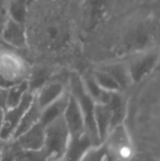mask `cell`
<instances>
[{"mask_svg":"<svg viewBox=\"0 0 160 161\" xmlns=\"http://www.w3.org/2000/svg\"><path fill=\"white\" fill-rule=\"evenodd\" d=\"M68 92L75 97L76 101L79 104L81 112H82L83 115V121H85L86 133L89 135L93 146L100 145L98 131H97L96 127V121H94V106H96V102L86 92L82 85V81H81V76L77 74L71 75L70 79H69Z\"/></svg>","mask_w":160,"mask_h":161,"instance_id":"obj_1","label":"cell"},{"mask_svg":"<svg viewBox=\"0 0 160 161\" xmlns=\"http://www.w3.org/2000/svg\"><path fill=\"white\" fill-rule=\"evenodd\" d=\"M69 137L70 134L63 115L45 125V140L43 150L47 159H62Z\"/></svg>","mask_w":160,"mask_h":161,"instance_id":"obj_2","label":"cell"},{"mask_svg":"<svg viewBox=\"0 0 160 161\" xmlns=\"http://www.w3.org/2000/svg\"><path fill=\"white\" fill-rule=\"evenodd\" d=\"M103 142L119 161H132L134 158V144L124 124L112 128Z\"/></svg>","mask_w":160,"mask_h":161,"instance_id":"obj_3","label":"cell"},{"mask_svg":"<svg viewBox=\"0 0 160 161\" xmlns=\"http://www.w3.org/2000/svg\"><path fill=\"white\" fill-rule=\"evenodd\" d=\"M158 62L159 54L157 49L149 48L133 54L132 57L126 63L132 85L139 83L148 75L152 74Z\"/></svg>","mask_w":160,"mask_h":161,"instance_id":"obj_4","label":"cell"},{"mask_svg":"<svg viewBox=\"0 0 160 161\" xmlns=\"http://www.w3.org/2000/svg\"><path fill=\"white\" fill-rule=\"evenodd\" d=\"M34 97L35 94L29 90L21 99V101L19 102V104L11 108L4 110L3 119H2L1 127H0V140L8 142V140L12 139L15 128L18 127L24 113L32 104Z\"/></svg>","mask_w":160,"mask_h":161,"instance_id":"obj_5","label":"cell"},{"mask_svg":"<svg viewBox=\"0 0 160 161\" xmlns=\"http://www.w3.org/2000/svg\"><path fill=\"white\" fill-rule=\"evenodd\" d=\"M68 37L69 29L62 19H47L40 25L39 40L44 46L55 48L64 45Z\"/></svg>","mask_w":160,"mask_h":161,"instance_id":"obj_6","label":"cell"},{"mask_svg":"<svg viewBox=\"0 0 160 161\" xmlns=\"http://www.w3.org/2000/svg\"><path fill=\"white\" fill-rule=\"evenodd\" d=\"M0 36L6 44L17 48H23L29 42L25 23L15 21L9 17L0 32Z\"/></svg>","mask_w":160,"mask_h":161,"instance_id":"obj_7","label":"cell"},{"mask_svg":"<svg viewBox=\"0 0 160 161\" xmlns=\"http://www.w3.org/2000/svg\"><path fill=\"white\" fill-rule=\"evenodd\" d=\"M45 140V125L39 121L36 124L19 135L12 142L24 150H42Z\"/></svg>","mask_w":160,"mask_h":161,"instance_id":"obj_8","label":"cell"},{"mask_svg":"<svg viewBox=\"0 0 160 161\" xmlns=\"http://www.w3.org/2000/svg\"><path fill=\"white\" fill-rule=\"evenodd\" d=\"M93 146L89 135L86 131L76 136H70L63 155V161H81L83 156Z\"/></svg>","mask_w":160,"mask_h":161,"instance_id":"obj_9","label":"cell"},{"mask_svg":"<svg viewBox=\"0 0 160 161\" xmlns=\"http://www.w3.org/2000/svg\"><path fill=\"white\" fill-rule=\"evenodd\" d=\"M63 116H64V119L66 122V125L68 127L70 136L79 135V134L86 131L85 121H83L81 108L78 102L76 101V99L70 93H69L68 103H67Z\"/></svg>","mask_w":160,"mask_h":161,"instance_id":"obj_10","label":"cell"},{"mask_svg":"<svg viewBox=\"0 0 160 161\" xmlns=\"http://www.w3.org/2000/svg\"><path fill=\"white\" fill-rule=\"evenodd\" d=\"M66 91V86L62 81L48 80L35 92V102L42 111L48 104H51L53 101L63 96Z\"/></svg>","mask_w":160,"mask_h":161,"instance_id":"obj_11","label":"cell"},{"mask_svg":"<svg viewBox=\"0 0 160 161\" xmlns=\"http://www.w3.org/2000/svg\"><path fill=\"white\" fill-rule=\"evenodd\" d=\"M152 42V32L150 26L146 24H139L135 26L127 35V46L134 53L149 49V44Z\"/></svg>","mask_w":160,"mask_h":161,"instance_id":"obj_12","label":"cell"},{"mask_svg":"<svg viewBox=\"0 0 160 161\" xmlns=\"http://www.w3.org/2000/svg\"><path fill=\"white\" fill-rule=\"evenodd\" d=\"M107 106L111 112V129L124 124L127 115V101L122 94V91L111 92Z\"/></svg>","mask_w":160,"mask_h":161,"instance_id":"obj_13","label":"cell"},{"mask_svg":"<svg viewBox=\"0 0 160 161\" xmlns=\"http://www.w3.org/2000/svg\"><path fill=\"white\" fill-rule=\"evenodd\" d=\"M94 121H96L98 137L101 144V142H104L108 134L111 130V112H110L107 104L96 103V106H94Z\"/></svg>","mask_w":160,"mask_h":161,"instance_id":"obj_14","label":"cell"},{"mask_svg":"<svg viewBox=\"0 0 160 161\" xmlns=\"http://www.w3.org/2000/svg\"><path fill=\"white\" fill-rule=\"evenodd\" d=\"M68 99H69V92L68 89H67V91L63 96H60L58 99H56L51 104H48L46 108H43L40 116L41 123L43 125H47V124L51 123L55 119L62 116L65 112L67 103H68Z\"/></svg>","mask_w":160,"mask_h":161,"instance_id":"obj_15","label":"cell"},{"mask_svg":"<svg viewBox=\"0 0 160 161\" xmlns=\"http://www.w3.org/2000/svg\"><path fill=\"white\" fill-rule=\"evenodd\" d=\"M81 81H82V85H83V88H85L86 92L91 97V99L93 100L96 103L105 104L109 101L111 92H108V91H105V90H103L102 88L97 83V81L94 80L91 72H88V74L81 76Z\"/></svg>","mask_w":160,"mask_h":161,"instance_id":"obj_16","label":"cell"},{"mask_svg":"<svg viewBox=\"0 0 160 161\" xmlns=\"http://www.w3.org/2000/svg\"><path fill=\"white\" fill-rule=\"evenodd\" d=\"M99 68H101V69L109 72V74L118 81L122 91L132 85L126 63H110V64L100 66Z\"/></svg>","mask_w":160,"mask_h":161,"instance_id":"obj_17","label":"cell"},{"mask_svg":"<svg viewBox=\"0 0 160 161\" xmlns=\"http://www.w3.org/2000/svg\"><path fill=\"white\" fill-rule=\"evenodd\" d=\"M41 112H42V111H41L39 105H37L36 102H35V97H34V100H33L32 104H31L30 108L26 110V112L24 113L21 121H20L19 125L15 128L14 134H13V136H12V139L17 138L18 136L21 135L22 133H24V131L28 130L29 128L32 127L34 124H36L37 122L40 121Z\"/></svg>","mask_w":160,"mask_h":161,"instance_id":"obj_18","label":"cell"},{"mask_svg":"<svg viewBox=\"0 0 160 161\" xmlns=\"http://www.w3.org/2000/svg\"><path fill=\"white\" fill-rule=\"evenodd\" d=\"M29 91V82L28 79H22L19 82L11 86L7 89V97H6V110L11 108L19 104L24 94Z\"/></svg>","mask_w":160,"mask_h":161,"instance_id":"obj_19","label":"cell"},{"mask_svg":"<svg viewBox=\"0 0 160 161\" xmlns=\"http://www.w3.org/2000/svg\"><path fill=\"white\" fill-rule=\"evenodd\" d=\"M30 0H9L7 4L8 17L15 21L25 23L28 19Z\"/></svg>","mask_w":160,"mask_h":161,"instance_id":"obj_20","label":"cell"},{"mask_svg":"<svg viewBox=\"0 0 160 161\" xmlns=\"http://www.w3.org/2000/svg\"><path fill=\"white\" fill-rule=\"evenodd\" d=\"M92 76H93L94 80L97 81L99 86L102 88L103 90L108 92H116V91H122L120 85L118 83V81L105 70L101 69V68H97L93 71H91Z\"/></svg>","mask_w":160,"mask_h":161,"instance_id":"obj_21","label":"cell"},{"mask_svg":"<svg viewBox=\"0 0 160 161\" xmlns=\"http://www.w3.org/2000/svg\"><path fill=\"white\" fill-rule=\"evenodd\" d=\"M81 161H119L111 153L104 142L98 146H92L88 153L83 156Z\"/></svg>","mask_w":160,"mask_h":161,"instance_id":"obj_22","label":"cell"},{"mask_svg":"<svg viewBox=\"0 0 160 161\" xmlns=\"http://www.w3.org/2000/svg\"><path fill=\"white\" fill-rule=\"evenodd\" d=\"M46 81H48V71L46 68H36L32 72L31 77L28 79L29 90L35 94V92L44 85Z\"/></svg>","mask_w":160,"mask_h":161,"instance_id":"obj_23","label":"cell"},{"mask_svg":"<svg viewBox=\"0 0 160 161\" xmlns=\"http://www.w3.org/2000/svg\"><path fill=\"white\" fill-rule=\"evenodd\" d=\"M12 142V140H11ZM14 144V142H13ZM15 145V144H14ZM46 155L44 150H24L15 145V156L14 161H46Z\"/></svg>","mask_w":160,"mask_h":161,"instance_id":"obj_24","label":"cell"},{"mask_svg":"<svg viewBox=\"0 0 160 161\" xmlns=\"http://www.w3.org/2000/svg\"><path fill=\"white\" fill-rule=\"evenodd\" d=\"M105 0H88L87 1V9L88 10V18L91 24L98 22L101 18L103 11H104Z\"/></svg>","mask_w":160,"mask_h":161,"instance_id":"obj_25","label":"cell"},{"mask_svg":"<svg viewBox=\"0 0 160 161\" xmlns=\"http://www.w3.org/2000/svg\"><path fill=\"white\" fill-rule=\"evenodd\" d=\"M15 145L13 142H2L1 153H0V161H14Z\"/></svg>","mask_w":160,"mask_h":161,"instance_id":"obj_26","label":"cell"},{"mask_svg":"<svg viewBox=\"0 0 160 161\" xmlns=\"http://www.w3.org/2000/svg\"><path fill=\"white\" fill-rule=\"evenodd\" d=\"M19 82V81H14L12 80V79L8 78L7 76H4L2 72H0V89H9V88L11 87V86H13L14 83Z\"/></svg>","mask_w":160,"mask_h":161,"instance_id":"obj_27","label":"cell"},{"mask_svg":"<svg viewBox=\"0 0 160 161\" xmlns=\"http://www.w3.org/2000/svg\"><path fill=\"white\" fill-rule=\"evenodd\" d=\"M6 97H7V90L0 89V108L6 110Z\"/></svg>","mask_w":160,"mask_h":161,"instance_id":"obj_28","label":"cell"},{"mask_svg":"<svg viewBox=\"0 0 160 161\" xmlns=\"http://www.w3.org/2000/svg\"><path fill=\"white\" fill-rule=\"evenodd\" d=\"M3 114H4V110H2V108H0V127H1L2 119H3Z\"/></svg>","mask_w":160,"mask_h":161,"instance_id":"obj_29","label":"cell"},{"mask_svg":"<svg viewBox=\"0 0 160 161\" xmlns=\"http://www.w3.org/2000/svg\"><path fill=\"white\" fill-rule=\"evenodd\" d=\"M46 161H63L62 159H55V158H51V159H47Z\"/></svg>","mask_w":160,"mask_h":161,"instance_id":"obj_30","label":"cell"},{"mask_svg":"<svg viewBox=\"0 0 160 161\" xmlns=\"http://www.w3.org/2000/svg\"><path fill=\"white\" fill-rule=\"evenodd\" d=\"M1 145H2V142H0V153H1Z\"/></svg>","mask_w":160,"mask_h":161,"instance_id":"obj_31","label":"cell"},{"mask_svg":"<svg viewBox=\"0 0 160 161\" xmlns=\"http://www.w3.org/2000/svg\"><path fill=\"white\" fill-rule=\"evenodd\" d=\"M2 142V140H0V142Z\"/></svg>","mask_w":160,"mask_h":161,"instance_id":"obj_32","label":"cell"}]
</instances>
